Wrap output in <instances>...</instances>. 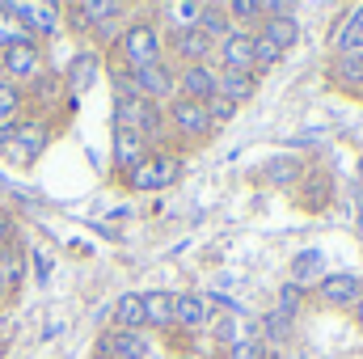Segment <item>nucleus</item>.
I'll use <instances>...</instances> for the list:
<instances>
[{
    "label": "nucleus",
    "mask_w": 363,
    "mask_h": 359,
    "mask_svg": "<svg viewBox=\"0 0 363 359\" xmlns=\"http://www.w3.org/2000/svg\"><path fill=\"white\" fill-rule=\"evenodd\" d=\"M114 60L127 64L131 72L161 64V60H165L161 26H157V21H127V26H123V38H118V47H114Z\"/></svg>",
    "instance_id": "f257e3e1"
},
{
    "label": "nucleus",
    "mask_w": 363,
    "mask_h": 359,
    "mask_svg": "<svg viewBox=\"0 0 363 359\" xmlns=\"http://www.w3.org/2000/svg\"><path fill=\"white\" fill-rule=\"evenodd\" d=\"M114 127H127L135 136H144V144H161L165 148V106L148 101V97H114Z\"/></svg>",
    "instance_id": "f03ea898"
},
{
    "label": "nucleus",
    "mask_w": 363,
    "mask_h": 359,
    "mask_svg": "<svg viewBox=\"0 0 363 359\" xmlns=\"http://www.w3.org/2000/svg\"><path fill=\"white\" fill-rule=\"evenodd\" d=\"M178 178H182V157L178 153L152 148V153L127 174V186H131V190H169Z\"/></svg>",
    "instance_id": "7ed1b4c3"
},
{
    "label": "nucleus",
    "mask_w": 363,
    "mask_h": 359,
    "mask_svg": "<svg viewBox=\"0 0 363 359\" xmlns=\"http://www.w3.org/2000/svg\"><path fill=\"white\" fill-rule=\"evenodd\" d=\"M47 144H51V127H47L43 118H21L17 131H13V140H9L0 153H4L9 161H17V165H30L34 157L47 153Z\"/></svg>",
    "instance_id": "20e7f679"
},
{
    "label": "nucleus",
    "mask_w": 363,
    "mask_h": 359,
    "mask_svg": "<svg viewBox=\"0 0 363 359\" xmlns=\"http://www.w3.org/2000/svg\"><path fill=\"white\" fill-rule=\"evenodd\" d=\"M169 127L178 131L186 144H203L216 127L207 118V101H186V97H174L169 101Z\"/></svg>",
    "instance_id": "39448f33"
},
{
    "label": "nucleus",
    "mask_w": 363,
    "mask_h": 359,
    "mask_svg": "<svg viewBox=\"0 0 363 359\" xmlns=\"http://www.w3.org/2000/svg\"><path fill=\"white\" fill-rule=\"evenodd\" d=\"M0 72L17 85V81H38L43 72V47L34 38H21L13 47H4V60H0Z\"/></svg>",
    "instance_id": "423d86ee"
},
{
    "label": "nucleus",
    "mask_w": 363,
    "mask_h": 359,
    "mask_svg": "<svg viewBox=\"0 0 363 359\" xmlns=\"http://www.w3.org/2000/svg\"><path fill=\"white\" fill-rule=\"evenodd\" d=\"M131 81H135V97H148V101H157V106H165V101L178 97V72H174L165 60L152 64V68L131 72Z\"/></svg>",
    "instance_id": "0eeeda50"
},
{
    "label": "nucleus",
    "mask_w": 363,
    "mask_h": 359,
    "mask_svg": "<svg viewBox=\"0 0 363 359\" xmlns=\"http://www.w3.org/2000/svg\"><path fill=\"white\" fill-rule=\"evenodd\" d=\"M216 72H254V34L233 30L224 43H216Z\"/></svg>",
    "instance_id": "6e6552de"
},
{
    "label": "nucleus",
    "mask_w": 363,
    "mask_h": 359,
    "mask_svg": "<svg viewBox=\"0 0 363 359\" xmlns=\"http://www.w3.org/2000/svg\"><path fill=\"white\" fill-rule=\"evenodd\" d=\"M359 296H363V279L359 275H351V270L325 275V279L317 283V300H321L325 309H355Z\"/></svg>",
    "instance_id": "1a4fd4ad"
},
{
    "label": "nucleus",
    "mask_w": 363,
    "mask_h": 359,
    "mask_svg": "<svg viewBox=\"0 0 363 359\" xmlns=\"http://www.w3.org/2000/svg\"><path fill=\"white\" fill-rule=\"evenodd\" d=\"M169 55L178 60L182 68H194V64H211L216 60V43L203 34V30H178V34H169Z\"/></svg>",
    "instance_id": "9d476101"
},
{
    "label": "nucleus",
    "mask_w": 363,
    "mask_h": 359,
    "mask_svg": "<svg viewBox=\"0 0 363 359\" xmlns=\"http://www.w3.org/2000/svg\"><path fill=\"white\" fill-rule=\"evenodd\" d=\"M93 355L97 359H144L148 355V338H144V330L140 334H131V330H106L97 338Z\"/></svg>",
    "instance_id": "9b49d317"
},
{
    "label": "nucleus",
    "mask_w": 363,
    "mask_h": 359,
    "mask_svg": "<svg viewBox=\"0 0 363 359\" xmlns=\"http://www.w3.org/2000/svg\"><path fill=\"white\" fill-rule=\"evenodd\" d=\"M220 85L216 64H194V68H178V97L186 101H211Z\"/></svg>",
    "instance_id": "f8f14e48"
},
{
    "label": "nucleus",
    "mask_w": 363,
    "mask_h": 359,
    "mask_svg": "<svg viewBox=\"0 0 363 359\" xmlns=\"http://www.w3.org/2000/svg\"><path fill=\"white\" fill-rule=\"evenodd\" d=\"M207 321H211V304H207L203 292H174V326H178V330L194 334V330H203Z\"/></svg>",
    "instance_id": "ddd939ff"
},
{
    "label": "nucleus",
    "mask_w": 363,
    "mask_h": 359,
    "mask_svg": "<svg viewBox=\"0 0 363 359\" xmlns=\"http://www.w3.org/2000/svg\"><path fill=\"white\" fill-rule=\"evenodd\" d=\"M110 153H114V165H118V174L127 178L152 148L144 144V136H135V131H127V127H114V144H110Z\"/></svg>",
    "instance_id": "4468645a"
},
{
    "label": "nucleus",
    "mask_w": 363,
    "mask_h": 359,
    "mask_svg": "<svg viewBox=\"0 0 363 359\" xmlns=\"http://www.w3.org/2000/svg\"><path fill=\"white\" fill-rule=\"evenodd\" d=\"M127 9L118 4V0H81V4H68V17H72V26L77 30H97L101 21H114V17H123Z\"/></svg>",
    "instance_id": "2eb2a0df"
},
{
    "label": "nucleus",
    "mask_w": 363,
    "mask_h": 359,
    "mask_svg": "<svg viewBox=\"0 0 363 359\" xmlns=\"http://www.w3.org/2000/svg\"><path fill=\"white\" fill-rule=\"evenodd\" d=\"M300 194H296V203L304 207V211H325L330 207V199H334V178L330 174H321V170H313V174H304L300 186H296Z\"/></svg>",
    "instance_id": "dca6fc26"
},
{
    "label": "nucleus",
    "mask_w": 363,
    "mask_h": 359,
    "mask_svg": "<svg viewBox=\"0 0 363 359\" xmlns=\"http://www.w3.org/2000/svg\"><path fill=\"white\" fill-rule=\"evenodd\" d=\"M330 51L334 55H355V51H363V4H355L338 21V30L330 34Z\"/></svg>",
    "instance_id": "f3484780"
},
{
    "label": "nucleus",
    "mask_w": 363,
    "mask_h": 359,
    "mask_svg": "<svg viewBox=\"0 0 363 359\" xmlns=\"http://www.w3.org/2000/svg\"><path fill=\"white\" fill-rule=\"evenodd\" d=\"M148 326V317H144V292H123L118 300H114V326L110 330H131V334H140Z\"/></svg>",
    "instance_id": "a211bd4d"
},
{
    "label": "nucleus",
    "mask_w": 363,
    "mask_h": 359,
    "mask_svg": "<svg viewBox=\"0 0 363 359\" xmlns=\"http://www.w3.org/2000/svg\"><path fill=\"white\" fill-rule=\"evenodd\" d=\"M97 72H101V51H97V47H85V51L72 60V68H68V89H72V93L93 89Z\"/></svg>",
    "instance_id": "6ab92c4d"
},
{
    "label": "nucleus",
    "mask_w": 363,
    "mask_h": 359,
    "mask_svg": "<svg viewBox=\"0 0 363 359\" xmlns=\"http://www.w3.org/2000/svg\"><path fill=\"white\" fill-rule=\"evenodd\" d=\"M262 178L271 182V186H279V190H291V186H300V178H304V161L291 157V153H283V157H274L271 165L262 170Z\"/></svg>",
    "instance_id": "aec40b11"
},
{
    "label": "nucleus",
    "mask_w": 363,
    "mask_h": 359,
    "mask_svg": "<svg viewBox=\"0 0 363 359\" xmlns=\"http://www.w3.org/2000/svg\"><path fill=\"white\" fill-rule=\"evenodd\" d=\"M216 93H220V97H228L233 106H241V101H250V97L258 93V72H220Z\"/></svg>",
    "instance_id": "412c9836"
},
{
    "label": "nucleus",
    "mask_w": 363,
    "mask_h": 359,
    "mask_svg": "<svg viewBox=\"0 0 363 359\" xmlns=\"http://www.w3.org/2000/svg\"><path fill=\"white\" fill-rule=\"evenodd\" d=\"M211 334H216L220 351H224V347H237V343H245V338H254V330L245 326V317H241V313H220V317H216V326H211Z\"/></svg>",
    "instance_id": "4be33fe9"
},
{
    "label": "nucleus",
    "mask_w": 363,
    "mask_h": 359,
    "mask_svg": "<svg viewBox=\"0 0 363 359\" xmlns=\"http://www.w3.org/2000/svg\"><path fill=\"white\" fill-rule=\"evenodd\" d=\"M258 34H262V38H271L279 51H287V47H296V43H300V34H304V30H300V21H296V13H291V17H267Z\"/></svg>",
    "instance_id": "5701e85b"
},
{
    "label": "nucleus",
    "mask_w": 363,
    "mask_h": 359,
    "mask_svg": "<svg viewBox=\"0 0 363 359\" xmlns=\"http://www.w3.org/2000/svg\"><path fill=\"white\" fill-rule=\"evenodd\" d=\"M325 279V258L321 250H300L296 263H291V283L296 287H308V283H321Z\"/></svg>",
    "instance_id": "b1692460"
},
{
    "label": "nucleus",
    "mask_w": 363,
    "mask_h": 359,
    "mask_svg": "<svg viewBox=\"0 0 363 359\" xmlns=\"http://www.w3.org/2000/svg\"><path fill=\"white\" fill-rule=\"evenodd\" d=\"M144 317L152 330L174 326V292H144Z\"/></svg>",
    "instance_id": "393cba45"
},
{
    "label": "nucleus",
    "mask_w": 363,
    "mask_h": 359,
    "mask_svg": "<svg viewBox=\"0 0 363 359\" xmlns=\"http://www.w3.org/2000/svg\"><path fill=\"white\" fill-rule=\"evenodd\" d=\"M334 81H338V89H347V93H363V51L334 60Z\"/></svg>",
    "instance_id": "a878e982"
},
{
    "label": "nucleus",
    "mask_w": 363,
    "mask_h": 359,
    "mask_svg": "<svg viewBox=\"0 0 363 359\" xmlns=\"http://www.w3.org/2000/svg\"><path fill=\"white\" fill-rule=\"evenodd\" d=\"M199 30L211 38V43H224L233 34V21L224 13V4H203V17H199Z\"/></svg>",
    "instance_id": "bb28decb"
},
{
    "label": "nucleus",
    "mask_w": 363,
    "mask_h": 359,
    "mask_svg": "<svg viewBox=\"0 0 363 359\" xmlns=\"http://www.w3.org/2000/svg\"><path fill=\"white\" fill-rule=\"evenodd\" d=\"M224 13H228V21H241V26H262L267 21V4H258V0H228Z\"/></svg>",
    "instance_id": "cd10ccee"
},
{
    "label": "nucleus",
    "mask_w": 363,
    "mask_h": 359,
    "mask_svg": "<svg viewBox=\"0 0 363 359\" xmlns=\"http://www.w3.org/2000/svg\"><path fill=\"white\" fill-rule=\"evenodd\" d=\"M165 13H169V21H174V34H178V30H199L203 0H182V4H169Z\"/></svg>",
    "instance_id": "c85d7f7f"
},
{
    "label": "nucleus",
    "mask_w": 363,
    "mask_h": 359,
    "mask_svg": "<svg viewBox=\"0 0 363 359\" xmlns=\"http://www.w3.org/2000/svg\"><path fill=\"white\" fill-rule=\"evenodd\" d=\"M21 275H26V258H21L17 250H0V283H4L9 292H17Z\"/></svg>",
    "instance_id": "c756f323"
},
{
    "label": "nucleus",
    "mask_w": 363,
    "mask_h": 359,
    "mask_svg": "<svg viewBox=\"0 0 363 359\" xmlns=\"http://www.w3.org/2000/svg\"><path fill=\"white\" fill-rule=\"evenodd\" d=\"M287 334H291V317H283L279 309H271V313L262 317V330H258V338L271 347V343H283Z\"/></svg>",
    "instance_id": "7c9ffc66"
},
{
    "label": "nucleus",
    "mask_w": 363,
    "mask_h": 359,
    "mask_svg": "<svg viewBox=\"0 0 363 359\" xmlns=\"http://www.w3.org/2000/svg\"><path fill=\"white\" fill-rule=\"evenodd\" d=\"M220 359H274V351L254 334V338H245V343H237V347H224Z\"/></svg>",
    "instance_id": "2f4dec72"
},
{
    "label": "nucleus",
    "mask_w": 363,
    "mask_h": 359,
    "mask_svg": "<svg viewBox=\"0 0 363 359\" xmlns=\"http://www.w3.org/2000/svg\"><path fill=\"white\" fill-rule=\"evenodd\" d=\"M283 60V51L274 47L271 38H262V34H254V72L262 77V72H271L274 64Z\"/></svg>",
    "instance_id": "473e14b6"
},
{
    "label": "nucleus",
    "mask_w": 363,
    "mask_h": 359,
    "mask_svg": "<svg viewBox=\"0 0 363 359\" xmlns=\"http://www.w3.org/2000/svg\"><path fill=\"white\" fill-rule=\"evenodd\" d=\"M300 304H304V287H296V283L287 279V283L279 287V304H274V309H279L283 317H291V321H296V317H300Z\"/></svg>",
    "instance_id": "72a5a7b5"
},
{
    "label": "nucleus",
    "mask_w": 363,
    "mask_h": 359,
    "mask_svg": "<svg viewBox=\"0 0 363 359\" xmlns=\"http://www.w3.org/2000/svg\"><path fill=\"white\" fill-rule=\"evenodd\" d=\"M21 101H26V93L17 89L13 81H0V123H9L21 110Z\"/></svg>",
    "instance_id": "f704fd0d"
},
{
    "label": "nucleus",
    "mask_w": 363,
    "mask_h": 359,
    "mask_svg": "<svg viewBox=\"0 0 363 359\" xmlns=\"http://www.w3.org/2000/svg\"><path fill=\"white\" fill-rule=\"evenodd\" d=\"M207 118H211V127H224V123H233V118H237V106H233L228 97H220V93H216V97L207 101Z\"/></svg>",
    "instance_id": "c9c22d12"
},
{
    "label": "nucleus",
    "mask_w": 363,
    "mask_h": 359,
    "mask_svg": "<svg viewBox=\"0 0 363 359\" xmlns=\"http://www.w3.org/2000/svg\"><path fill=\"white\" fill-rule=\"evenodd\" d=\"M13 233H17V224H13V216H9V211H0V250H9V241H13Z\"/></svg>",
    "instance_id": "e433bc0d"
},
{
    "label": "nucleus",
    "mask_w": 363,
    "mask_h": 359,
    "mask_svg": "<svg viewBox=\"0 0 363 359\" xmlns=\"http://www.w3.org/2000/svg\"><path fill=\"white\" fill-rule=\"evenodd\" d=\"M13 131H17V118H9V123H0V148L13 140Z\"/></svg>",
    "instance_id": "4c0bfd02"
},
{
    "label": "nucleus",
    "mask_w": 363,
    "mask_h": 359,
    "mask_svg": "<svg viewBox=\"0 0 363 359\" xmlns=\"http://www.w3.org/2000/svg\"><path fill=\"white\" fill-rule=\"evenodd\" d=\"M34 263H38V279H47V270H51V258H47V254H34Z\"/></svg>",
    "instance_id": "58836bf2"
},
{
    "label": "nucleus",
    "mask_w": 363,
    "mask_h": 359,
    "mask_svg": "<svg viewBox=\"0 0 363 359\" xmlns=\"http://www.w3.org/2000/svg\"><path fill=\"white\" fill-rule=\"evenodd\" d=\"M351 313H355V326H363V296H359V304H355Z\"/></svg>",
    "instance_id": "ea45409f"
},
{
    "label": "nucleus",
    "mask_w": 363,
    "mask_h": 359,
    "mask_svg": "<svg viewBox=\"0 0 363 359\" xmlns=\"http://www.w3.org/2000/svg\"><path fill=\"white\" fill-rule=\"evenodd\" d=\"M9 296H13V292H9V287H4V283H0V304H4V300H9Z\"/></svg>",
    "instance_id": "a19ab883"
},
{
    "label": "nucleus",
    "mask_w": 363,
    "mask_h": 359,
    "mask_svg": "<svg viewBox=\"0 0 363 359\" xmlns=\"http://www.w3.org/2000/svg\"><path fill=\"white\" fill-rule=\"evenodd\" d=\"M178 359H207V355H194V351H186V355H178Z\"/></svg>",
    "instance_id": "79ce46f5"
},
{
    "label": "nucleus",
    "mask_w": 363,
    "mask_h": 359,
    "mask_svg": "<svg viewBox=\"0 0 363 359\" xmlns=\"http://www.w3.org/2000/svg\"><path fill=\"white\" fill-rule=\"evenodd\" d=\"M359 228H363V220H359Z\"/></svg>",
    "instance_id": "37998d69"
}]
</instances>
